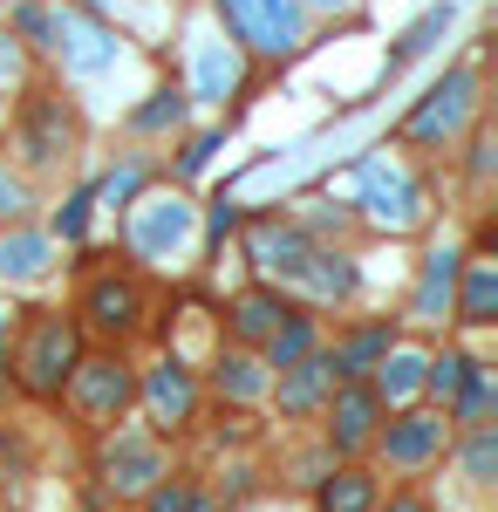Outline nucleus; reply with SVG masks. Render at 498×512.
Wrapping results in <instances>:
<instances>
[{
    "instance_id": "obj_25",
    "label": "nucleus",
    "mask_w": 498,
    "mask_h": 512,
    "mask_svg": "<svg viewBox=\"0 0 498 512\" xmlns=\"http://www.w3.org/2000/svg\"><path fill=\"white\" fill-rule=\"evenodd\" d=\"M219 390L239 396V403H253V396L267 390V376H260V362H246V355H226V362H219Z\"/></svg>"
},
{
    "instance_id": "obj_8",
    "label": "nucleus",
    "mask_w": 498,
    "mask_h": 512,
    "mask_svg": "<svg viewBox=\"0 0 498 512\" xmlns=\"http://www.w3.org/2000/svg\"><path fill=\"white\" fill-rule=\"evenodd\" d=\"M144 396H151L157 424H185V417L198 410V383H192V369H185V362H157L151 383H144Z\"/></svg>"
},
{
    "instance_id": "obj_29",
    "label": "nucleus",
    "mask_w": 498,
    "mask_h": 512,
    "mask_svg": "<svg viewBox=\"0 0 498 512\" xmlns=\"http://www.w3.org/2000/svg\"><path fill=\"white\" fill-rule=\"evenodd\" d=\"M417 376H423V355H410V349H403V355L389 349L383 355V396H410V390H417Z\"/></svg>"
},
{
    "instance_id": "obj_14",
    "label": "nucleus",
    "mask_w": 498,
    "mask_h": 512,
    "mask_svg": "<svg viewBox=\"0 0 498 512\" xmlns=\"http://www.w3.org/2000/svg\"><path fill=\"white\" fill-rule=\"evenodd\" d=\"M458 301V321H471V328H485L498 308V267L492 260H471V274H464V287L451 294Z\"/></svg>"
},
{
    "instance_id": "obj_6",
    "label": "nucleus",
    "mask_w": 498,
    "mask_h": 512,
    "mask_svg": "<svg viewBox=\"0 0 498 512\" xmlns=\"http://www.w3.org/2000/svg\"><path fill=\"white\" fill-rule=\"evenodd\" d=\"M55 48H62V62L76 69V76H96V69H116V55H123V41L103 28V21H89V14H69L62 7V28H55Z\"/></svg>"
},
{
    "instance_id": "obj_23",
    "label": "nucleus",
    "mask_w": 498,
    "mask_h": 512,
    "mask_svg": "<svg viewBox=\"0 0 498 512\" xmlns=\"http://www.w3.org/2000/svg\"><path fill=\"white\" fill-rule=\"evenodd\" d=\"M232 82H239V62H232L226 48H219V41L198 48V96H226Z\"/></svg>"
},
{
    "instance_id": "obj_24",
    "label": "nucleus",
    "mask_w": 498,
    "mask_h": 512,
    "mask_svg": "<svg viewBox=\"0 0 498 512\" xmlns=\"http://www.w3.org/2000/svg\"><path fill=\"white\" fill-rule=\"evenodd\" d=\"M485 410H492V369H485V362H471V369H464V383H458V417H464V424H478Z\"/></svg>"
},
{
    "instance_id": "obj_28",
    "label": "nucleus",
    "mask_w": 498,
    "mask_h": 512,
    "mask_svg": "<svg viewBox=\"0 0 498 512\" xmlns=\"http://www.w3.org/2000/svg\"><path fill=\"white\" fill-rule=\"evenodd\" d=\"M62 137H69V130H55V103H35V110H28V151H35V164L55 158Z\"/></svg>"
},
{
    "instance_id": "obj_19",
    "label": "nucleus",
    "mask_w": 498,
    "mask_h": 512,
    "mask_svg": "<svg viewBox=\"0 0 498 512\" xmlns=\"http://www.w3.org/2000/svg\"><path fill=\"white\" fill-rule=\"evenodd\" d=\"M369 424H376V396L369 390H342V403H335V444H342V451L369 444Z\"/></svg>"
},
{
    "instance_id": "obj_30",
    "label": "nucleus",
    "mask_w": 498,
    "mask_h": 512,
    "mask_svg": "<svg viewBox=\"0 0 498 512\" xmlns=\"http://www.w3.org/2000/svg\"><path fill=\"white\" fill-rule=\"evenodd\" d=\"M137 130H164V123H185V96H178V89H157L151 103H144V110H137Z\"/></svg>"
},
{
    "instance_id": "obj_40",
    "label": "nucleus",
    "mask_w": 498,
    "mask_h": 512,
    "mask_svg": "<svg viewBox=\"0 0 498 512\" xmlns=\"http://www.w3.org/2000/svg\"><path fill=\"white\" fill-rule=\"evenodd\" d=\"M0 342H7V315H0ZM0 390H7V383H0Z\"/></svg>"
},
{
    "instance_id": "obj_41",
    "label": "nucleus",
    "mask_w": 498,
    "mask_h": 512,
    "mask_svg": "<svg viewBox=\"0 0 498 512\" xmlns=\"http://www.w3.org/2000/svg\"><path fill=\"white\" fill-rule=\"evenodd\" d=\"M314 7H342V0H314Z\"/></svg>"
},
{
    "instance_id": "obj_33",
    "label": "nucleus",
    "mask_w": 498,
    "mask_h": 512,
    "mask_svg": "<svg viewBox=\"0 0 498 512\" xmlns=\"http://www.w3.org/2000/svg\"><path fill=\"white\" fill-rule=\"evenodd\" d=\"M151 512H212L198 492H185V485H171V492H151Z\"/></svg>"
},
{
    "instance_id": "obj_1",
    "label": "nucleus",
    "mask_w": 498,
    "mask_h": 512,
    "mask_svg": "<svg viewBox=\"0 0 498 512\" xmlns=\"http://www.w3.org/2000/svg\"><path fill=\"white\" fill-rule=\"evenodd\" d=\"M219 21L253 55H294L301 48V0H219Z\"/></svg>"
},
{
    "instance_id": "obj_38",
    "label": "nucleus",
    "mask_w": 498,
    "mask_h": 512,
    "mask_svg": "<svg viewBox=\"0 0 498 512\" xmlns=\"http://www.w3.org/2000/svg\"><path fill=\"white\" fill-rule=\"evenodd\" d=\"M14 69H21V55H14V48H7V35H0V76H14Z\"/></svg>"
},
{
    "instance_id": "obj_7",
    "label": "nucleus",
    "mask_w": 498,
    "mask_h": 512,
    "mask_svg": "<svg viewBox=\"0 0 498 512\" xmlns=\"http://www.w3.org/2000/svg\"><path fill=\"white\" fill-rule=\"evenodd\" d=\"M130 390H137V383L123 376V362H110V355H103V362H82V376H76V403L96 424H116L123 403H130Z\"/></svg>"
},
{
    "instance_id": "obj_35",
    "label": "nucleus",
    "mask_w": 498,
    "mask_h": 512,
    "mask_svg": "<svg viewBox=\"0 0 498 512\" xmlns=\"http://www.w3.org/2000/svg\"><path fill=\"white\" fill-rule=\"evenodd\" d=\"M0 212H7V219H21V212H28V192H21L14 178H0Z\"/></svg>"
},
{
    "instance_id": "obj_26",
    "label": "nucleus",
    "mask_w": 498,
    "mask_h": 512,
    "mask_svg": "<svg viewBox=\"0 0 498 512\" xmlns=\"http://www.w3.org/2000/svg\"><path fill=\"white\" fill-rule=\"evenodd\" d=\"M307 342H314V321L307 315H294V321H280V328H273V362H280V369H294V362H301L307 355Z\"/></svg>"
},
{
    "instance_id": "obj_39",
    "label": "nucleus",
    "mask_w": 498,
    "mask_h": 512,
    "mask_svg": "<svg viewBox=\"0 0 498 512\" xmlns=\"http://www.w3.org/2000/svg\"><path fill=\"white\" fill-rule=\"evenodd\" d=\"M389 512H430V506H423V499H396Z\"/></svg>"
},
{
    "instance_id": "obj_36",
    "label": "nucleus",
    "mask_w": 498,
    "mask_h": 512,
    "mask_svg": "<svg viewBox=\"0 0 498 512\" xmlns=\"http://www.w3.org/2000/svg\"><path fill=\"white\" fill-rule=\"evenodd\" d=\"M232 226H239V212H232L226 198H219V205H212V239H226V233H232Z\"/></svg>"
},
{
    "instance_id": "obj_27",
    "label": "nucleus",
    "mask_w": 498,
    "mask_h": 512,
    "mask_svg": "<svg viewBox=\"0 0 498 512\" xmlns=\"http://www.w3.org/2000/svg\"><path fill=\"white\" fill-rule=\"evenodd\" d=\"M492 472H498V431H492V424H478L471 444H464V478H471V485H485Z\"/></svg>"
},
{
    "instance_id": "obj_22",
    "label": "nucleus",
    "mask_w": 498,
    "mask_h": 512,
    "mask_svg": "<svg viewBox=\"0 0 498 512\" xmlns=\"http://www.w3.org/2000/svg\"><path fill=\"white\" fill-rule=\"evenodd\" d=\"M369 506H376V478L335 472L328 485H321V512H369Z\"/></svg>"
},
{
    "instance_id": "obj_20",
    "label": "nucleus",
    "mask_w": 498,
    "mask_h": 512,
    "mask_svg": "<svg viewBox=\"0 0 498 512\" xmlns=\"http://www.w3.org/2000/svg\"><path fill=\"white\" fill-rule=\"evenodd\" d=\"M444 28H451V0H437V7H430V14H423L417 28H410V35L396 41V55H389V76H396V69H403V62H417V55H430V48H437V35H444Z\"/></svg>"
},
{
    "instance_id": "obj_12",
    "label": "nucleus",
    "mask_w": 498,
    "mask_h": 512,
    "mask_svg": "<svg viewBox=\"0 0 498 512\" xmlns=\"http://www.w3.org/2000/svg\"><path fill=\"white\" fill-rule=\"evenodd\" d=\"M253 253H260V267L301 280V267H307L314 246H307V233H294V226H253Z\"/></svg>"
},
{
    "instance_id": "obj_34",
    "label": "nucleus",
    "mask_w": 498,
    "mask_h": 512,
    "mask_svg": "<svg viewBox=\"0 0 498 512\" xmlns=\"http://www.w3.org/2000/svg\"><path fill=\"white\" fill-rule=\"evenodd\" d=\"M137 185H144V171L130 164V171H116L110 185H103V198H110V205H116V198H130V192H137Z\"/></svg>"
},
{
    "instance_id": "obj_9",
    "label": "nucleus",
    "mask_w": 498,
    "mask_h": 512,
    "mask_svg": "<svg viewBox=\"0 0 498 512\" xmlns=\"http://www.w3.org/2000/svg\"><path fill=\"white\" fill-rule=\"evenodd\" d=\"M458 274H464V253H458V246H437V253L423 260V280H417V315H423V321H437L444 308H451Z\"/></svg>"
},
{
    "instance_id": "obj_15",
    "label": "nucleus",
    "mask_w": 498,
    "mask_h": 512,
    "mask_svg": "<svg viewBox=\"0 0 498 512\" xmlns=\"http://www.w3.org/2000/svg\"><path fill=\"white\" fill-rule=\"evenodd\" d=\"M89 321L110 328V335H123V328L137 321V287H130V280H96V287H89Z\"/></svg>"
},
{
    "instance_id": "obj_3",
    "label": "nucleus",
    "mask_w": 498,
    "mask_h": 512,
    "mask_svg": "<svg viewBox=\"0 0 498 512\" xmlns=\"http://www.w3.org/2000/svg\"><path fill=\"white\" fill-rule=\"evenodd\" d=\"M362 205H369V219H376V226L403 233V226H417V219H423V185L410 178V171L369 164V178H362Z\"/></svg>"
},
{
    "instance_id": "obj_17",
    "label": "nucleus",
    "mask_w": 498,
    "mask_h": 512,
    "mask_svg": "<svg viewBox=\"0 0 498 512\" xmlns=\"http://www.w3.org/2000/svg\"><path fill=\"white\" fill-rule=\"evenodd\" d=\"M48 274V239L41 233H7L0 239V280H41Z\"/></svg>"
},
{
    "instance_id": "obj_13",
    "label": "nucleus",
    "mask_w": 498,
    "mask_h": 512,
    "mask_svg": "<svg viewBox=\"0 0 498 512\" xmlns=\"http://www.w3.org/2000/svg\"><path fill=\"white\" fill-rule=\"evenodd\" d=\"M328 383H335V369H328V355H301V362L287 369V383H280V410H294V417H301V410H314Z\"/></svg>"
},
{
    "instance_id": "obj_31",
    "label": "nucleus",
    "mask_w": 498,
    "mask_h": 512,
    "mask_svg": "<svg viewBox=\"0 0 498 512\" xmlns=\"http://www.w3.org/2000/svg\"><path fill=\"white\" fill-rule=\"evenodd\" d=\"M423 369H430V390H437V396H458L471 355H437V362H423Z\"/></svg>"
},
{
    "instance_id": "obj_4",
    "label": "nucleus",
    "mask_w": 498,
    "mask_h": 512,
    "mask_svg": "<svg viewBox=\"0 0 498 512\" xmlns=\"http://www.w3.org/2000/svg\"><path fill=\"white\" fill-rule=\"evenodd\" d=\"M28 390L35 396H55L62 383H69V369H76V328L62 315H48V321H35V342H28Z\"/></svg>"
},
{
    "instance_id": "obj_32",
    "label": "nucleus",
    "mask_w": 498,
    "mask_h": 512,
    "mask_svg": "<svg viewBox=\"0 0 498 512\" xmlns=\"http://www.w3.org/2000/svg\"><path fill=\"white\" fill-rule=\"evenodd\" d=\"M89 198H96V192H76L62 212H55V233H62V239H82V226H89Z\"/></svg>"
},
{
    "instance_id": "obj_2",
    "label": "nucleus",
    "mask_w": 498,
    "mask_h": 512,
    "mask_svg": "<svg viewBox=\"0 0 498 512\" xmlns=\"http://www.w3.org/2000/svg\"><path fill=\"white\" fill-rule=\"evenodd\" d=\"M471 96H478V76H471V69H451V76H444V82H437V89L417 103V110H410L403 137H410V144H444V137H451V130L471 117Z\"/></svg>"
},
{
    "instance_id": "obj_16",
    "label": "nucleus",
    "mask_w": 498,
    "mask_h": 512,
    "mask_svg": "<svg viewBox=\"0 0 498 512\" xmlns=\"http://www.w3.org/2000/svg\"><path fill=\"white\" fill-rule=\"evenodd\" d=\"M389 349H396V335H389V321H383V328H362V335H348L342 349H335V362H328V369H335V376H369V369H376Z\"/></svg>"
},
{
    "instance_id": "obj_18",
    "label": "nucleus",
    "mask_w": 498,
    "mask_h": 512,
    "mask_svg": "<svg viewBox=\"0 0 498 512\" xmlns=\"http://www.w3.org/2000/svg\"><path fill=\"white\" fill-rule=\"evenodd\" d=\"M280 301L273 294H239V308H232V335L239 342H273V328H280Z\"/></svg>"
},
{
    "instance_id": "obj_37",
    "label": "nucleus",
    "mask_w": 498,
    "mask_h": 512,
    "mask_svg": "<svg viewBox=\"0 0 498 512\" xmlns=\"http://www.w3.org/2000/svg\"><path fill=\"white\" fill-rule=\"evenodd\" d=\"M212 151H219V137H198V144H192V151H185V171H198V164H205V158H212Z\"/></svg>"
},
{
    "instance_id": "obj_11",
    "label": "nucleus",
    "mask_w": 498,
    "mask_h": 512,
    "mask_svg": "<svg viewBox=\"0 0 498 512\" xmlns=\"http://www.w3.org/2000/svg\"><path fill=\"white\" fill-rule=\"evenodd\" d=\"M151 478H164L157 444H144V437H123V444L110 451V485H116V492H144Z\"/></svg>"
},
{
    "instance_id": "obj_10",
    "label": "nucleus",
    "mask_w": 498,
    "mask_h": 512,
    "mask_svg": "<svg viewBox=\"0 0 498 512\" xmlns=\"http://www.w3.org/2000/svg\"><path fill=\"white\" fill-rule=\"evenodd\" d=\"M389 465H423L437 444H444V417H430V410H410V417H396L389 424Z\"/></svg>"
},
{
    "instance_id": "obj_5",
    "label": "nucleus",
    "mask_w": 498,
    "mask_h": 512,
    "mask_svg": "<svg viewBox=\"0 0 498 512\" xmlns=\"http://www.w3.org/2000/svg\"><path fill=\"white\" fill-rule=\"evenodd\" d=\"M185 239H192V205H185V198H144V205H137V219H130L137 260H164V253H178Z\"/></svg>"
},
{
    "instance_id": "obj_21",
    "label": "nucleus",
    "mask_w": 498,
    "mask_h": 512,
    "mask_svg": "<svg viewBox=\"0 0 498 512\" xmlns=\"http://www.w3.org/2000/svg\"><path fill=\"white\" fill-rule=\"evenodd\" d=\"M301 280L314 287V294H355V267H348V253H307V267H301Z\"/></svg>"
}]
</instances>
